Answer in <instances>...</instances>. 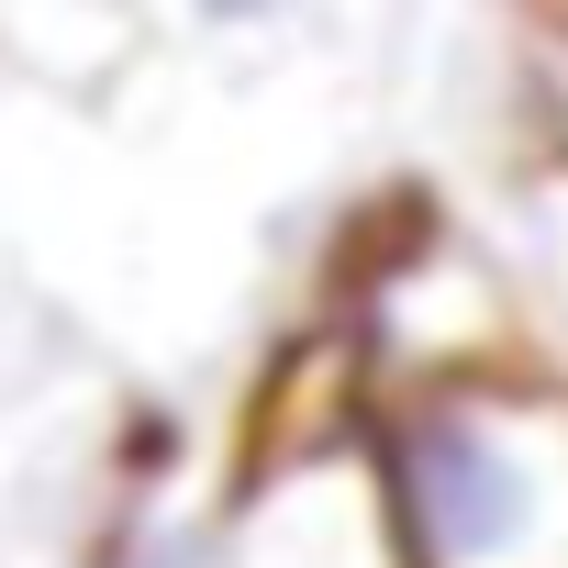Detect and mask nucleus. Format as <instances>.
<instances>
[{
	"mask_svg": "<svg viewBox=\"0 0 568 568\" xmlns=\"http://www.w3.org/2000/svg\"><path fill=\"white\" fill-rule=\"evenodd\" d=\"M479 256H490V278H501L513 346L568 379V156H557V145H535V156L501 179V201H490V223H479Z\"/></svg>",
	"mask_w": 568,
	"mask_h": 568,
	"instance_id": "obj_3",
	"label": "nucleus"
},
{
	"mask_svg": "<svg viewBox=\"0 0 568 568\" xmlns=\"http://www.w3.org/2000/svg\"><path fill=\"white\" fill-rule=\"evenodd\" d=\"M524 23H535V45H568V0H524Z\"/></svg>",
	"mask_w": 568,
	"mask_h": 568,
	"instance_id": "obj_7",
	"label": "nucleus"
},
{
	"mask_svg": "<svg viewBox=\"0 0 568 568\" xmlns=\"http://www.w3.org/2000/svg\"><path fill=\"white\" fill-rule=\"evenodd\" d=\"M368 479L413 568H568V379L535 357L368 390Z\"/></svg>",
	"mask_w": 568,
	"mask_h": 568,
	"instance_id": "obj_1",
	"label": "nucleus"
},
{
	"mask_svg": "<svg viewBox=\"0 0 568 568\" xmlns=\"http://www.w3.org/2000/svg\"><path fill=\"white\" fill-rule=\"evenodd\" d=\"M156 23H179L190 45H278L313 23V0H156Z\"/></svg>",
	"mask_w": 568,
	"mask_h": 568,
	"instance_id": "obj_5",
	"label": "nucleus"
},
{
	"mask_svg": "<svg viewBox=\"0 0 568 568\" xmlns=\"http://www.w3.org/2000/svg\"><path fill=\"white\" fill-rule=\"evenodd\" d=\"M223 568H413L368 479L357 413L256 457V479L223 501Z\"/></svg>",
	"mask_w": 568,
	"mask_h": 568,
	"instance_id": "obj_2",
	"label": "nucleus"
},
{
	"mask_svg": "<svg viewBox=\"0 0 568 568\" xmlns=\"http://www.w3.org/2000/svg\"><path fill=\"white\" fill-rule=\"evenodd\" d=\"M535 101H546V145L568 156V45H535Z\"/></svg>",
	"mask_w": 568,
	"mask_h": 568,
	"instance_id": "obj_6",
	"label": "nucleus"
},
{
	"mask_svg": "<svg viewBox=\"0 0 568 568\" xmlns=\"http://www.w3.org/2000/svg\"><path fill=\"white\" fill-rule=\"evenodd\" d=\"M90 568H223V501L201 490H123Z\"/></svg>",
	"mask_w": 568,
	"mask_h": 568,
	"instance_id": "obj_4",
	"label": "nucleus"
}]
</instances>
